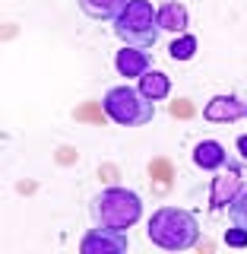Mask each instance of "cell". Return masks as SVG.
<instances>
[{"label": "cell", "instance_id": "obj_1", "mask_svg": "<svg viewBox=\"0 0 247 254\" xmlns=\"http://www.w3.org/2000/svg\"><path fill=\"white\" fill-rule=\"evenodd\" d=\"M149 242L162 251H190L200 242V222L190 210L181 206H158L146 222Z\"/></svg>", "mask_w": 247, "mask_h": 254}, {"label": "cell", "instance_id": "obj_13", "mask_svg": "<svg viewBox=\"0 0 247 254\" xmlns=\"http://www.w3.org/2000/svg\"><path fill=\"white\" fill-rule=\"evenodd\" d=\"M168 54H171L174 61H190V58L197 54V38H194V35H187V32H184V35H178V38L171 42Z\"/></svg>", "mask_w": 247, "mask_h": 254}, {"label": "cell", "instance_id": "obj_6", "mask_svg": "<svg viewBox=\"0 0 247 254\" xmlns=\"http://www.w3.org/2000/svg\"><path fill=\"white\" fill-rule=\"evenodd\" d=\"M130 242H127L124 229H108L95 226L79 238V254H127Z\"/></svg>", "mask_w": 247, "mask_h": 254}, {"label": "cell", "instance_id": "obj_7", "mask_svg": "<svg viewBox=\"0 0 247 254\" xmlns=\"http://www.w3.org/2000/svg\"><path fill=\"white\" fill-rule=\"evenodd\" d=\"M114 67H117V73L127 76V79H140L146 70H152V54L143 51V48L124 45L121 51L114 54Z\"/></svg>", "mask_w": 247, "mask_h": 254}, {"label": "cell", "instance_id": "obj_2", "mask_svg": "<svg viewBox=\"0 0 247 254\" xmlns=\"http://www.w3.org/2000/svg\"><path fill=\"white\" fill-rule=\"evenodd\" d=\"M92 216L99 226L108 229H130L143 216V200L130 188H105L92 197Z\"/></svg>", "mask_w": 247, "mask_h": 254}, {"label": "cell", "instance_id": "obj_4", "mask_svg": "<svg viewBox=\"0 0 247 254\" xmlns=\"http://www.w3.org/2000/svg\"><path fill=\"white\" fill-rule=\"evenodd\" d=\"M158 19H155V6L149 0H130L124 6V13L114 19V35L121 38L124 45H133V48H149L155 45L158 38Z\"/></svg>", "mask_w": 247, "mask_h": 254}, {"label": "cell", "instance_id": "obj_9", "mask_svg": "<svg viewBox=\"0 0 247 254\" xmlns=\"http://www.w3.org/2000/svg\"><path fill=\"white\" fill-rule=\"evenodd\" d=\"M190 159H194V165H197L200 172H212V175L232 162V159H228V153H225V146H222L219 140H203V143H197L194 153H190Z\"/></svg>", "mask_w": 247, "mask_h": 254}, {"label": "cell", "instance_id": "obj_3", "mask_svg": "<svg viewBox=\"0 0 247 254\" xmlns=\"http://www.w3.org/2000/svg\"><path fill=\"white\" fill-rule=\"evenodd\" d=\"M101 111H105L108 121H114L121 127H143L155 118V102H149L133 86H114L101 99Z\"/></svg>", "mask_w": 247, "mask_h": 254}, {"label": "cell", "instance_id": "obj_8", "mask_svg": "<svg viewBox=\"0 0 247 254\" xmlns=\"http://www.w3.org/2000/svg\"><path fill=\"white\" fill-rule=\"evenodd\" d=\"M244 111H247V105L238 99V95H216V99L206 102L203 118L212 121V124H232L238 118H244Z\"/></svg>", "mask_w": 247, "mask_h": 254}, {"label": "cell", "instance_id": "obj_10", "mask_svg": "<svg viewBox=\"0 0 247 254\" xmlns=\"http://www.w3.org/2000/svg\"><path fill=\"white\" fill-rule=\"evenodd\" d=\"M155 19H158V29L171 32V35H184L187 26H190V13L181 0H165L155 10Z\"/></svg>", "mask_w": 247, "mask_h": 254}, {"label": "cell", "instance_id": "obj_16", "mask_svg": "<svg viewBox=\"0 0 247 254\" xmlns=\"http://www.w3.org/2000/svg\"><path fill=\"white\" fill-rule=\"evenodd\" d=\"M238 153H241V159L247 162V133H241V137H238Z\"/></svg>", "mask_w": 247, "mask_h": 254}, {"label": "cell", "instance_id": "obj_14", "mask_svg": "<svg viewBox=\"0 0 247 254\" xmlns=\"http://www.w3.org/2000/svg\"><path fill=\"white\" fill-rule=\"evenodd\" d=\"M228 219H232V226L247 229V185L241 188V194L232 200V206H228Z\"/></svg>", "mask_w": 247, "mask_h": 254}, {"label": "cell", "instance_id": "obj_11", "mask_svg": "<svg viewBox=\"0 0 247 254\" xmlns=\"http://www.w3.org/2000/svg\"><path fill=\"white\" fill-rule=\"evenodd\" d=\"M76 3H79V10L95 22H114L130 0H76Z\"/></svg>", "mask_w": 247, "mask_h": 254}, {"label": "cell", "instance_id": "obj_15", "mask_svg": "<svg viewBox=\"0 0 247 254\" xmlns=\"http://www.w3.org/2000/svg\"><path fill=\"white\" fill-rule=\"evenodd\" d=\"M225 245L228 248H247V229H241V226L225 229Z\"/></svg>", "mask_w": 247, "mask_h": 254}, {"label": "cell", "instance_id": "obj_5", "mask_svg": "<svg viewBox=\"0 0 247 254\" xmlns=\"http://www.w3.org/2000/svg\"><path fill=\"white\" fill-rule=\"evenodd\" d=\"M241 188H244L241 165H238V162H228L225 169L216 172V178H212V185H209V210H212V213L228 210V206H232V200L241 194Z\"/></svg>", "mask_w": 247, "mask_h": 254}, {"label": "cell", "instance_id": "obj_12", "mask_svg": "<svg viewBox=\"0 0 247 254\" xmlns=\"http://www.w3.org/2000/svg\"><path fill=\"white\" fill-rule=\"evenodd\" d=\"M137 89L146 95L149 102H165V99H168V92H171V79H168V73L146 70V73L140 76V86H137Z\"/></svg>", "mask_w": 247, "mask_h": 254}, {"label": "cell", "instance_id": "obj_17", "mask_svg": "<svg viewBox=\"0 0 247 254\" xmlns=\"http://www.w3.org/2000/svg\"><path fill=\"white\" fill-rule=\"evenodd\" d=\"M244 118H247V111H244Z\"/></svg>", "mask_w": 247, "mask_h": 254}]
</instances>
